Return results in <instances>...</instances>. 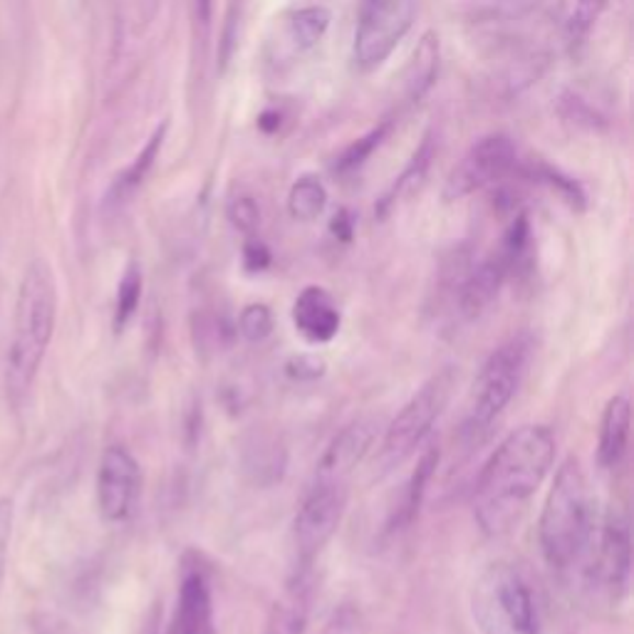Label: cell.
Here are the masks:
<instances>
[{
  "mask_svg": "<svg viewBox=\"0 0 634 634\" xmlns=\"http://www.w3.org/2000/svg\"><path fill=\"white\" fill-rule=\"evenodd\" d=\"M555 464V437L543 424L508 434L482 468L474 491V516L482 531L501 537L523 521L533 496Z\"/></svg>",
  "mask_w": 634,
  "mask_h": 634,
  "instance_id": "cell-1",
  "label": "cell"
},
{
  "mask_svg": "<svg viewBox=\"0 0 634 634\" xmlns=\"http://www.w3.org/2000/svg\"><path fill=\"white\" fill-rule=\"evenodd\" d=\"M57 317V285L45 258H33L25 268L15 303L13 340L5 362L8 401L21 409L31 397L45 352L50 348Z\"/></svg>",
  "mask_w": 634,
  "mask_h": 634,
  "instance_id": "cell-2",
  "label": "cell"
},
{
  "mask_svg": "<svg viewBox=\"0 0 634 634\" xmlns=\"http://www.w3.org/2000/svg\"><path fill=\"white\" fill-rule=\"evenodd\" d=\"M595 533H598V506L588 471L570 456L555 471L537 523L543 558L555 570H573L588 558Z\"/></svg>",
  "mask_w": 634,
  "mask_h": 634,
  "instance_id": "cell-3",
  "label": "cell"
},
{
  "mask_svg": "<svg viewBox=\"0 0 634 634\" xmlns=\"http://www.w3.org/2000/svg\"><path fill=\"white\" fill-rule=\"evenodd\" d=\"M471 618L482 634H541L535 595L511 563H491L471 590Z\"/></svg>",
  "mask_w": 634,
  "mask_h": 634,
  "instance_id": "cell-4",
  "label": "cell"
},
{
  "mask_svg": "<svg viewBox=\"0 0 634 634\" xmlns=\"http://www.w3.org/2000/svg\"><path fill=\"white\" fill-rule=\"evenodd\" d=\"M528 362H531V340L525 335H516V338L506 340L501 348L488 354L474 384H471L464 421L468 441L484 439L496 421L503 417V411L511 407L528 372Z\"/></svg>",
  "mask_w": 634,
  "mask_h": 634,
  "instance_id": "cell-5",
  "label": "cell"
},
{
  "mask_svg": "<svg viewBox=\"0 0 634 634\" xmlns=\"http://www.w3.org/2000/svg\"><path fill=\"white\" fill-rule=\"evenodd\" d=\"M454 384L456 370L444 367L437 374H431V377L411 394V399L401 407L399 415L392 419L387 431H384L380 449V461L384 466L401 464V461L415 454L421 446V441L431 434L439 417L444 415L451 392H454Z\"/></svg>",
  "mask_w": 634,
  "mask_h": 634,
  "instance_id": "cell-6",
  "label": "cell"
},
{
  "mask_svg": "<svg viewBox=\"0 0 634 634\" xmlns=\"http://www.w3.org/2000/svg\"><path fill=\"white\" fill-rule=\"evenodd\" d=\"M348 484L344 478L313 474L301 506L295 513V555H297V575L305 578L310 565L330 537L340 528L344 506H348Z\"/></svg>",
  "mask_w": 634,
  "mask_h": 634,
  "instance_id": "cell-7",
  "label": "cell"
},
{
  "mask_svg": "<svg viewBox=\"0 0 634 634\" xmlns=\"http://www.w3.org/2000/svg\"><path fill=\"white\" fill-rule=\"evenodd\" d=\"M419 8L409 0H370L360 5L354 25L352 60L358 70L372 72L387 63L417 21Z\"/></svg>",
  "mask_w": 634,
  "mask_h": 634,
  "instance_id": "cell-8",
  "label": "cell"
},
{
  "mask_svg": "<svg viewBox=\"0 0 634 634\" xmlns=\"http://www.w3.org/2000/svg\"><path fill=\"white\" fill-rule=\"evenodd\" d=\"M632 565V543H630V521L620 508H610L595 533L592 547L588 553V580L590 588L598 590L602 598L618 602L624 598L630 585Z\"/></svg>",
  "mask_w": 634,
  "mask_h": 634,
  "instance_id": "cell-9",
  "label": "cell"
},
{
  "mask_svg": "<svg viewBox=\"0 0 634 634\" xmlns=\"http://www.w3.org/2000/svg\"><path fill=\"white\" fill-rule=\"evenodd\" d=\"M516 161L518 151L508 134H484L482 139L471 144L464 157L449 171L441 194H444L446 201H458L474 194V191H482L496 184V181H501L506 174H511L516 169Z\"/></svg>",
  "mask_w": 634,
  "mask_h": 634,
  "instance_id": "cell-10",
  "label": "cell"
},
{
  "mask_svg": "<svg viewBox=\"0 0 634 634\" xmlns=\"http://www.w3.org/2000/svg\"><path fill=\"white\" fill-rule=\"evenodd\" d=\"M141 468L129 449L107 446L98 468V506L104 521L122 523L134 511L139 498Z\"/></svg>",
  "mask_w": 634,
  "mask_h": 634,
  "instance_id": "cell-11",
  "label": "cell"
},
{
  "mask_svg": "<svg viewBox=\"0 0 634 634\" xmlns=\"http://www.w3.org/2000/svg\"><path fill=\"white\" fill-rule=\"evenodd\" d=\"M377 434H380V427L372 417L352 419L350 424L342 427L338 434L332 437L330 444L325 446L320 461H317L315 474L335 476V478H344V482H350L352 471L362 464L364 456H367V451L372 449Z\"/></svg>",
  "mask_w": 634,
  "mask_h": 634,
  "instance_id": "cell-12",
  "label": "cell"
},
{
  "mask_svg": "<svg viewBox=\"0 0 634 634\" xmlns=\"http://www.w3.org/2000/svg\"><path fill=\"white\" fill-rule=\"evenodd\" d=\"M513 271L516 265L511 261V256H508L501 246L488 253L484 261L466 275L464 285H461L458 293L461 315H464L466 320H474V317L486 313L488 305L496 301L501 287L508 281V275Z\"/></svg>",
  "mask_w": 634,
  "mask_h": 634,
  "instance_id": "cell-13",
  "label": "cell"
},
{
  "mask_svg": "<svg viewBox=\"0 0 634 634\" xmlns=\"http://www.w3.org/2000/svg\"><path fill=\"white\" fill-rule=\"evenodd\" d=\"M171 634H216L214 598L201 568H189L181 578Z\"/></svg>",
  "mask_w": 634,
  "mask_h": 634,
  "instance_id": "cell-14",
  "label": "cell"
},
{
  "mask_svg": "<svg viewBox=\"0 0 634 634\" xmlns=\"http://www.w3.org/2000/svg\"><path fill=\"white\" fill-rule=\"evenodd\" d=\"M293 322L307 342L325 344L340 332L342 315L335 297L325 291V287L307 285L305 291L295 297Z\"/></svg>",
  "mask_w": 634,
  "mask_h": 634,
  "instance_id": "cell-15",
  "label": "cell"
},
{
  "mask_svg": "<svg viewBox=\"0 0 634 634\" xmlns=\"http://www.w3.org/2000/svg\"><path fill=\"white\" fill-rule=\"evenodd\" d=\"M630 397L627 394H614L608 401L600 419L598 437V461L604 468H614L627 454L630 446Z\"/></svg>",
  "mask_w": 634,
  "mask_h": 634,
  "instance_id": "cell-16",
  "label": "cell"
},
{
  "mask_svg": "<svg viewBox=\"0 0 634 634\" xmlns=\"http://www.w3.org/2000/svg\"><path fill=\"white\" fill-rule=\"evenodd\" d=\"M167 129H169V122H161L159 127L151 132V137L147 139V144H144L141 151L134 157L132 165L124 169L122 174H117V179H114V184L110 189L112 204H122V201H127L134 191L147 181L149 171L154 169V165H157L161 147H165Z\"/></svg>",
  "mask_w": 634,
  "mask_h": 634,
  "instance_id": "cell-17",
  "label": "cell"
},
{
  "mask_svg": "<svg viewBox=\"0 0 634 634\" xmlns=\"http://www.w3.org/2000/svg\"><path fill=\"white\" fill-rule=\"evenodd\" d=\"M439 57H441L439 35L434 31H429L421 35V41L417 43L415 55H411L409 63L407 98L411 102H421L429 94V90L434 88L439 77Z\"/></svg>",
  "mask_w": 634,
  "mask_h": 634,
  "instance_id": "cell-18",
  "label": "cell"
},
{
  "mask_svg": "<svg viewBox=\"0 0 634 634\" xmlns=\"http://www.w3.org/2000/svg\"><path fill=\"white\" fill-rule=\"evenodd\" d=\"M437 466H439V449L431 444L424 449V454L419 456L417 466L409 476V482L405 484V494H401L397 513H394V525H407V523L415 521V516L419 513L421 503H424L427 488H429L431 476H434Z\"/></svg>",
  "mask_w": 634,
  "mask_h": 634,
  "instance_id": "cell-19",
  "label": "cell"
},
{
  "mask_svg": "<svg viewBox=\"0 0 634 634\" xmlns=\"http://www.w3.org/2000/svg\"><path fill=\"white\" fill-rule=\"evenodd\" d=\"M431 157H434V139H431V134H427V137L421 139V144L417 147L415 157L409 159V165L405 167V171H401V174L397 177V181H394L387 194L382 196L380 206H377L380 216H384L389 208L397 206L399 201H405L407 196L415 194V191H419V186L424 184V179H427Z\"/></svg>",
  "mask_w": 634,
  "mask_h": 634,
  "instance_id": "cell-20",
  "label": "cell"
},
{
  "mask_svg": "<svg viewBox=\"0 0 634 634\" xmlns=\"http://www.w3.org/2000/svg\"><path fill=\"white\" fill-rule=\"evenodd\" d=\"M332 15L325 5H301L287 15V41L295 50H310L328 33Z\"/></svg>",
  "mask_w": 634,
  "mask_h": 634,
  "instance_id": "cell-21",
  "label": "cell"
},
{
  "mask_svg": "<svg viewBox=\"0 0 634 634\" xmlns=\"http://www.w3.org/2000/svg\"><path fill=\"white\" fill-rule=\"evenodd\" d=\"M246 471L248 476L256 478V484H275L283 478L285 471V449L281 444V439H265L258 437L253 441V446L246 449Z\"/></svg>",
  "mask_w": 634,
  "mask_h": 634,
  "instance_id": "cell-22",
  "label": "cell"
},
{
  "mask_svg": "<svg viewBox=\"0 0 634 634\" xmlns=\"http://www.w3.org/2000/svg\"><path fill=\"white\" fill-rule=\"evenodd\" d=\"M525 174L531 177L537 184H545L551 191H555L565 204L573 206V208H585L588 204V194H585V189L580 186V181H575L573 177L565 174L558 167L547 165L543 159H533L525 165Z\"/></svg>",
  "mask_w": 634,
  "mask_h": 634,
  "instance_id": "cell-23",
  "label": "cell"
},
{
  "mask_svg": "<svg viewBox=\"0 0 634 634\" xmlns=\"http://www.w3.org/2000/svg\"><path fill=\"white\" fill-rule=\"evenodd\" d=\"M325 206H328V189H325L320 177L303 174L301 179H295L291 194H287V211H291L293 218L313 220L322 214Z\"/></svg>",
  "mask_w": 634,
  "mask_h": 634,
  "instance_id": "cell-24",
  "label": "cell"
},
{
  "mask_svg": "<svg viewBox=\"0 0 634 634\" xmlns=\"http://www.w3.org/2000/svg\"><path fill=\"white\" fill-rule=\"evenodd\" d=\"M389 129H392V120H384L377 124V127H372L367 134H362V137L348 144V147L342 149L340 157L335 159V165H332L335 174L348 177V174H352V171H358L364 161L372 157V151L377 149L384 139H387Z\"/></svg>",
  "mask_w": 634,
  "mask_h": 634,
  "instance_id": "cell-25",
  "label": "cell"
},
{
  "mask_svg": "<svg viewBox=\"0 0 634 634\" xmlns=\"http://www.w3.org/2000/svg\"><path fill=\"white\" fill-rule=\"evenodd\" d=\"M141 287H144L141 265L137 261H132L127 268H124L120 287H117V305H114V330L117 332L127 328L134 313H137L139 301H141Z\"/></svg>",
  "mask_w": 634,
  "mask_h": 634,
  "instance_id": "cell-26",
  "label": "cell"
},
{
  "mask_svg": "<svg viewBox=\"0 0 634 634\" xmlns=\"http://www.w3.org/2000/svg\"><path fill=\"white\" fill-rule=\"evenodd\" d=\"M598 13H600V5H595V3H580L570 8V13L563 23L565 45H568L570 53L578 50V47L585 43L590 27L595 25V21H598Z\"/></svg>",
  "mask_w": 634,
  "mask_h": 634,
  "instance_id": "cell-27",
  "label": "cell"
},
{
  "mask_svg": "<svg viewBox=\"0 0 634 634\" xmlns=\"http://www.w3.org/2000/svg\"><path fill=\"white\" fill-rule=\"evenodd\" d=\"M273 325L275 320L271 307L263 303L246 305L241 317H238V328H241V335L248 342H263L273 332Z\"/></svg>",
  "mask_w": 634,
  "mask_h": 634,
  "instance_id": "cell-28",
  "label": "cell"
},
{
  "mask_svg": "<svg viewBox=\"0 0 634 634\" xmlns=\"http://www.w3.org/2000/svg\"><path fill=\"white\" fill-rule=\"evenodd\" d=\"M228 218L238 230H244V234H253L258 224H261V208H258L253 196L238 194L228 201Z\"/></svg>",
  "mask_w": 634,
  "mask_h": 634,
  "instance_id": "cell-29",
  "label": "cell"
},
{
  "mask_svg": "<svg viewBox=\"0 0 634 634\" xmlns=\"http://www.w3.org/2000/svg\"><path fill=\"white\" fill-rule=\"evenodd\" d=\"M13 518H15V508H13L11 498H0V595H3V582H5V570H8V553H11Z\"/></svg>",
  "mask_w": 634,
  "mask_h": 634,
  "instance_id": "cell-30",
  "label": "cell"
},
{
  "mask_svg": "<svg viewBox=\"0 0 634 634\" xmlns=\"http://www.w3.org/2000/svg\"><path fill=\"white\" fill-rule=\"evenodd\" d=\"M320 634H364L362 614L354 608H342L332 614Z\"/></svg>",
  "mask_w": 634,
  "mask_h": 634,
  "instance_id": "cell-31",
  "label": "cell"
},
{
  "mask_svg": "<svg viewBox=\"0 0 634 634\" xmlns=\"http://www.w3.org/2000/svg\"><path fill=\"white\" fill-rule=\"evenodd\" d=\"M325 372V364L313 358V354H295V358L287 362V374L293 380H320V374Z\"/></svg>",
  "mask_w": 634,
  "mask_h": 634,
  "instance_id": "cell-32",
  "label": "cell"
},
{
  "mask_svg": "<svg viewBox=\"0 0 634 634\" xmlns=\"http://www.w3.org/2000/svg\"><path fill=\"white\" fill-rule=\"evenodd\" d=\"M271 251H268V246L261 241V238H248L246 246H244V261L248 271H265L268 265H271Z\"/></svg>",
  "mask_w": 634,
  "mask_h": 634,
  "instance_id": "cell-33",
  "label": "cell"
},
{
  "mask_svg": "<svg viewBox=\"0 0 634 634\" xmlns=\"http://www.w3.org/2000/svg\"><path fill=\"white\" fill-rule=\"evenodd\" d=\"M332 230H335V234H338V238H342V241H350V236H352V218L348 216V211H340V214L335 216Z\"/></svg>",
  "mask_w": 634,
  "mask_h": 634,
  "instance_id": "cell-34",
  "label": "cell"
}]
</instances>
